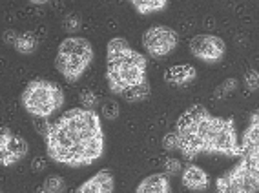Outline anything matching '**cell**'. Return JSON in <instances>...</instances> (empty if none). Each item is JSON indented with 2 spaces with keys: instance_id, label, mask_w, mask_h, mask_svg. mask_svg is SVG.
<instances>
[{
  "instance_id": "27",
  "label": "cell",
  "mask_w": 259,
  "mask_h": 193,
  "mask_svg": "<svg viewBox=\"0 0 259 193\" xmlns=\"http://www.w3.org/2000/svg\"><path fill=\"white\" fill-rule=\"evenodd\" d=\"M241 159L246 162L248 166H252L254 170L259 171V152H254V153H243Z\"/></svg>"
},
{
  "instance_id": "26",
  "label": "cell",
  "mask_w": 259,
  "mask_h": 193,
  "mask_svg": "<svg viewBox=\"0 0 259 193\" xmlns=\"http://www.w3.org/2000/svg\"><path fill=\"white\" fill-rule=\"evenodd\" d=\"M183 164H181L179 159H168L166 162H164V173L166 175H179L183 173Z\"/></svg>"
},
{
  "instance_id": "12",
  "label": "cell",
  "mask_w": 259,
  "mask_h": 193,
  "mask_svg": "<svg viewBox=\"0 0 259 193\" xmlns=\"http://www.w3.org/2000/svg\"><path fill=\"white\" fill-rule=\"evenodd\" d=\"M176 131L179 135V142H181L179 152L183 153V157H185L186 161H194L199 153H204L203 140H201V137L197 135L195 129H176Z\"/></svg>"
},
{
  "instance_id": "30",
  "label": "cell",
  "mask_w": 259,
  "mask_h": 193,
  "mask_svg": "<svg viewBox=\"0 0 259 193\" xmlns=\"http://www.w3.org/2000/svg\"><path fill=\"white\" fill-rule=\"evenodd\" d=\"M252 115H254V117H255V119H257V120H259V110H257V111H254V113H252Z\"/></svg>"
},
{
  "instance_id": "8",
  "label": "cell",
  "mask_w": 259,
  "mask_h": 193,
  "mask_svg": "<svg viewBox=\"0 0 259 193\" xmlns=\"http://www.w3.org/2000/svg\"><path fill=\"white\" fill-rule=\"evenodd\" d=\"M28 142L26 138L11 133V129L2 128L0 135V162L2 166H13L28 155Z\"/></svg>"
},
{
  "instance_id": "20",
  "label": "cell",
  "mask_w": 259,
  "mask_h": 193,
  "mask_svg": "<svg viewBox=\"0 0 259 193\" xmlns=\"http://www.w3.org/2000/svg\"><path fill=\"white\" fill-rule=\"evenodd\" d=\"M237 87V80L236 78H227L223 84H219L218 87H215V91H213V99H218V101H221V99H225V96H228L232 91H236Z\"/></svg>"
},
{
  "instance_id": "29",
  "label": "cell",
  "mask_w": 259,
  "mask_h": 193,
  "mask_svg": "<svg viewBox=\"0 0 259 193\" xmlns=\"http://www.w3.org/2000/svg\"><path fill=\"white\" fill-rule=\"evenodd\" d=\"M31 168H33V171H37V173H38V171H42L44 168H46V162L37 157V159H33V166H31Z\"/></svg>"
},
{
  "instance_id": "28",
  "label": "cell",
  "mask_w": 259,
  "mask_h": 193,
  "mask_svg": "<svg viewBox=\"0 0 259 193\" xmlns=\"http://www.w3.org/2000/svg\"><path fill=\"white\" fill-rule=\"evenodd\" d=\"M20 33H17L15 29H8V31H4V35H2V38H4V44H8V46H13L17 44V40H19Z\"/></svg>"
},
{
  "instance_id": "7",
  "label": "cell",
  "mask_w": 259,
  "mask_h": 193,
  "mask_svg": "<svg viewBox=\"0 0 259 193\" xmlns=\"http://www.w3.org/2000/svg\"><path fill=\"white\" fill-rule=\"evenodd\" d=\"M190 51L195 59L203 60V62H219L225 57L227 44L218 35H208V33H201L195 35L190 42Z\"/></svg>"
},
{
  "instance_id": "13",
  "label": "cell",
  "mask_w": 259,
  "mask_h": 193,
  "mask_svg": "<svg viewBox=\"0 0 259 193\" xmlns=\"http://www.w3.org/2000/svg\"><path fill=\"white\" fill-rule=\"evenodd\" d=\"M195 77H197V69L192 64H179V66H171L166 69L164 73V82L168 86L174 87H185L190 82H194Z\"/></svg>"
},
{
  "instance_id": "16",
  "label": "cell",
  "mask_w": 259,
  "mask_h": 193,
  "mask_svg": "<svg viewBox=\"0 0 259 193\" xmlns=\"http://www.w3.org/2000/svg\"><path fill=\"white\" fill-rule=\"evenodd\" d=\"M38 47V38L35 33L28 31V33H20L19 40H17V44H15V50L19 51L20 55H31V53H35Z\"/></svg>"
},
{
  "instance_id": "11",
  "label": "cell",
  "mask_w": 259,
  "mask_h": 193,
  "mask_svg": "<svg viewBox=\"0 0 259 193\" xmlns=\"http://www.w3.org/2000/svg\"><path fill=\"white\" fill-rule=\"evenodd\" d=\"M183 186L190 191H206L210 186V179L206 171L199 168L197 164H188L181 173Z\"/></svg>"
},
{
  "instance_id": "2",
  "label": "cell",
  "mask_w": 259,
  "mask_h": 193,
  "mask_svg": "<svg viewBox=\"0 0 259 193\" xmlns=\"http://www.w3.org/2000/svg\"><path fill=\"white\" fill-rule=\"evenodd\" d=\"M108 86L113 93L122 95L126 89L146 82V66L148 60L143 53L130 47L124 38H111L108 42Z\"/></svg>"
},
{
  "instance_id": "6",
  "label": "cell",
  "mask_w": 259,
  "mask_h": 193,
  "mask_svg": "<svg viewBox=\"0 0 259 193\" xmlns=\"http://www.w3.org/2000/svg\"><path fill=\"white\" fill-rule=\"evenodd\" d=\"M177 44H179V37L168 26H152L143 35V47L153 59L170 55L177 47Z\"/></svg>"
},
{
  "instance_id": "3",
  "label": "cell",
  "mask_w": 259,
  "mask_h": 193,
  "mask_svg": "<svg viewBox=\"0 0 259 193\" xmlns=\"http://www.w3.org/2000/svg\"><path fill=\"white\" fill-rule=\"evenodd\" d=\"M197 135L203 140L204 153H221L228 157H239L241 144L237 140L234 119H223V117L208 115L197 126Z\"/></svg>"
},
{
  "instance_id": "10",
  "label": "cell",
  "mask_w": 259,
  "mask_h": 193,
  "mask_svg": "<svg viewBox=\"0 0 259 193\" xmlns=\"http://www.w3.org/2000/svg\"><path fill=\"white\" fill-rule=\"evenodd\" d=\"M115 189V179L110 170H101L92 179L82 182L77 193H113Z\"/></svg>"
},
{
  "instance_id": "19",
  "label": "cell",
  "mask_w": 259,
  "mask_h": 193,
  "mask_svg": "<svg viewBox=\"0 0 259 193\" xmlns=\"http://www.w3.org/2000/svg\"><path fill=\"white\" fill-rule=\"evenodd\" d=\"M66 189V182L62 177H59V175H50L44 182H42V186L37 189V193H64Z\"/></svg>"
},
{
  "instance_id": "18",
  "label": "cell",
  "mask_w": 259,
  "mask_h": 193,
  "mask_svg": "<svg viewBox=\"0 0 259 193\" xmlns=\"http://www.w3.org/2000/svg\"><path fill=\"white\" fill-rule=\"evenodd\" d=\"M132 6L141 15H150V13H155V11L164 10L168 6V2L166 0H132Z\"/></svg>"
},
{
  "instance_id": "15",
  "label": "cell",
  "mask_w": 259,
  "mask_h": 193,
  "mask_svg": "<svg viewBox=\"0 0 259 193\" xmlns=\"http://www.w3.org/2000/svg\"><path fill=\"white\" fill-rule=\"evenodd\" d=\"M241 152L243 153L259 152V120L254 115L250 117L248 128L245 129V133L241 137Z\"/></svg>"
},
{
  "instance_id": "21",
  "label": "cell",
  "mask_w": 259,
  "mask_h": 193,
  "mask_svg": "<svg viewBox=\"0 0 259 193\" xmlns=\"http://www.w3.org/2000/svg\"><path fill=\"white\" fill-rule=\"evenodd\" d=\"M80 26H82V19H80V15H77V13L66 15L64 19H62V29H64L66 33L79 31Z\"/></svg>"
},
{
  "instance_id": "24",
  "label": "cell",
  "mask_w": 259,
  "mask_h": 193,
  "mask_svg": "<svg viewBox=\"0 0 259 193\" xmlns=\"http://www.w3.org/2000/svg\"><path fill=\"white\" fill-rule=\"evenodd\" d=\"M120 113V108L115 101H106L104 102V106H102V117L106 120H117Z\"/></svg>"
},
{
  "instance_id": "5",
  "label": "cell",
  "mask_w": 259,
  "mask_h": 193,
  "mask_svg": "<svg viewBox=\"0 0 259 193\" xmlns=\"http://www.w3.org/2000/svg\"><path fill=\"white\" fill-rule=\"evenodd\" d=\"M218 193H259V171L241 159L218 179Z\"/></svg>"
},
{
  "instance_id": "4",
  "label": "cell",
  "mask_w": 259,
  "mask_h": 193,
  "mask_svg": "<svg viewBox=\"0 0 259 193\" xmlns=\"http://www.w3.org/2000/svg\"><path fill=\"white\" fill-rule=\"evenodd\" d=\"M22 108L35 119H48L64 104V91L57 82L46 78H35L24 87Z\"/></svg>"
},
{
  "instance_id": "25",
  "label": "cell",
  "mask_w": 259,
  "mask_h": 193,
  "mask_svg": "<svg viewBox=\"0 0 259 193\" xmlns=\"http://www.w3.org/2000/svg\"><path fill=\"white\" fill-rule=\"evenodd\" d=\"M245 86L248 91H255L259 87V71L255 69H248L245 73Z\"/></svg>"
},
{
  "instance_id": "9",
  "label": "cell",
  "mask_w": 259,
  "mask_h": 193,
  "mask_svg": "<svg viewBox=\"0 0 259 193\" xmlns=\"http://www.w3.org/2000/svg\"><path fill=\"white\" fill-rule=\"evenodd\" d=\"M92 64V60L84 59L79 55H70V53H57L55 57V68L68 82H77L82 73Z\"/></svg>"
},
{
  "instance_id": "1",
  "label": "cell",
  "mask_w": 259,
  "mask_h": 193,
  "mask_svg": "<svg viewBox=\"0 0 259 193\" xmlns=\"http://www.w3.org/2000/svg\"><path fill=\"white\" fill-rule=\"evenodd\" d=\"M44 142L51 161L66 166H90L104 153L101 119L86 108L68 110L48 126Z\"/></svg>"
},
{
  "instance_id": "17",
  "label": "cell",
  "mask_w": 259,
  "mask_h": 193,
  "mask_svg": "<svg viewBox=\"0 0 259 193\" xmlns=\"http://www.w3.org/2000/svg\"><path fill=\"white\" fill-rule=\"evenodd\" d=\"M150 91H152V87H150L148 80H146V82L137 84V86L126 89V91L122 93V96H124V101H128L130 104H137V102L146 101L150 96Z\"/></svg>"
},
{
  "instance_id": "22",
  "label": "cell",
  "mask_w": 259,
  "mask_h": 193,
  "mask_svg": "<svg viewBox=\"0 0 259 193\" xmlns=\"http://www.w3.org/2000/svg\"><path fill=\"white\" fill-rule=\"evenodd\" d=\"M162 148L166 150V152H179L181 148V142H179V135H177V131L174 129V131H168L164 137H162Z\"/></svg>"
},
{
  "instance_id": "14",
  "label": "cell",
  "mask_w": 259,
  "mask_h": 193,
  "mask_svg": "<svg viewBox=\"0 0 259 193\" xmlns=\"http://www.w3.org/2000/svg\"><path fill=\"white\" fill-rule=\"evenodd\" d=\"M135 193H171L170 180L166 173H153L143 179L135 189Z\"/></svg>"
},
{
  "instance_id": "23",
  "label": "cell",
  "mask_w": 259,
  "mask_h": 193,
  "mask_svg": "<svg viewBox=\"0 0 259 193\" xmlns=\"http://www.w3.org/2000/svg\"><path fill=\"white\" fill-rule=\"evenodd\" d=\"M79 101H80V106L82 108H86V110H93V108L97 106L99 96L95 95L92 89H84V91H80Z\"/></svg>"
}]
</instances>
